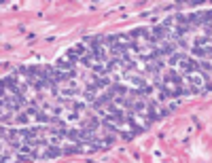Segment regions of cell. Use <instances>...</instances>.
<instances>
[{"instance_id": "6da1fadb", "label": "cell", "mask_w": 212, "mask_h": 163, "mask_svg": "<svg viewBox=\"0 0 212 163\" xmlns=\"http://www.w3.org/2000/svg\"><path fill=\"white\" fill-rule=\"evenodd\" d=\"M187 76V83H191V87H206L208 85V81H206V74L204 72H197V70H193V72H189V74H185Z\"/></svg>"}, {"instance_id": "3957f363", "label": "cell", "mask_w": 212, "mask_h": 163, "mask_svg": "<svg viewBox=\"0 0 212 163\" xmlns=\"http://www.w3.org/2000/svg\"><path fill=\"white\" fill-rule=\"evenodd\" d=\"M17 121H19L21 125H25V123H28V116H25V115H19V116H17Z\"/></svg>"}, {"instance_id": "7a4b0ae2", "label": "cell", "mask_w": 212, "mask_h": 163, "mask_svg": "<svg viewBox=\"0 0 212 163\" xmlns=\"http://www.w3.org/2000/svg\"><path fill=\"white\" fill-rule=\"evenodd\" d=\"M70 51L74 55H83V53H85V47H83V43H79V45L74 47V49H70Z\"/></svg>"}]
</instances>
